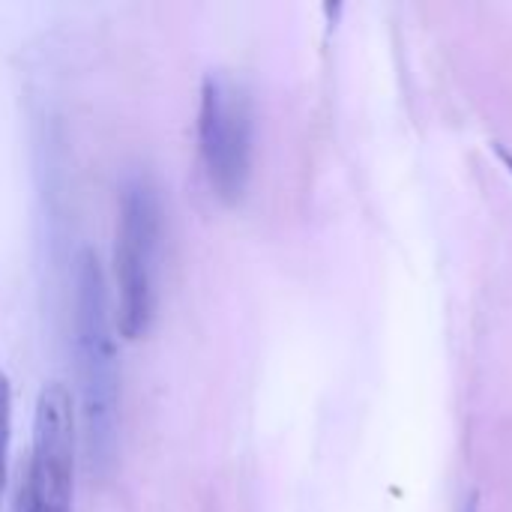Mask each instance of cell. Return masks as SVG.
<instances>
[{
  "mask_svg": "<svg viewBox=\"0 0 512 512\" xmlns=\"http://www.w3.org/2000/svg\"><path fill=\"white\" fill-rule=\"evenodd\" d=\"M15 512H36V501H33V492H30L27 480L21 483V492H18V504H15Z\"/></svg>",
  "mask_w": 512,
  "mask_h": 512,
  "instance_id": "obj_6",
  "label": "cell"
},
{
  "mask_svg": "<svg viewBox=\"0 0 512 512\" xmlns=\"http://www.w3.org/2000/svg\"><path fill=\"white\" fill-rule=\"evenodd\" d=\"M75 474V411L66 384L51 381L42 387L33 414V462L27 486L36 512H72Z\"/></svg>",
  "mask_w": 512,
  "mask_h": 512,
  "instance_id": "obj_4",
  "label": "cell"
},
{
  "mask_svg": "<svg viewBox=\"0 0 512 512\" xmlns=\"http://www.w3.org/2000/svg\"><path fill=\"white\" fill-rule=\"evenodd\" d=\"M9 441H12V387H9L6 372L0 369V504H3V492H6Z\"/></svg>",
  "mask_w": 512,
  "mask_h": 512,
  "instance_id": "obj_5",
  "label": "cell"
},
{
  "mask_svg": "<svg viewBox=\"0 0 512 512\" xmlns=\"http://www.w3.org/2000/svg\"><path fill=\"white\" fill-rule=\"evenodd\" d=\"M72 327H75V366L81 390L84 444L90 468L108 477L117 459L120 432V360L108 312V288L93 249H81L72 270Z\"/></svg>",
  "mask_w": 512,
  "mask_h": 512,
  "instance_id": "obj_1",
  "label": "cell"
},
{
  "mask_svg": "<svg viewBox=\"0 0 512 512\" xmlns=\"http://www.w3.org/2000/svg\"><path fill=\"white\" fill-rule=\"evenodd\" d=\"M117 288L120 312L117 327L126 339L150 333L159 309V270H162V231L165 210L156 180L147 171H129L120 183L117 210Z\"/></svg>",
  "mask_w": 512,
  "mask_h": 512,
  "instance_id": "obj_2",
  "label": "cell"
},
{
  "mask_svg": "<svg viewBox=\"0 0 512 512\" xmlns=\"http://www.w3.org/2000/svg\"><path fill=\"white\" fill-rule=\"evenodd\" d=\"M255 147V111L246 87L225 72H210L201 84L198 150L210 189L225 204H237L249 186Z\"/></svg>",
  "mask_w": 512,
  "mask_h": 512,
  "instance_id": "obj_3",
  "label": "cell"
},
{
  "mask_svg": "<svg viewBox=\"0 0 512 512\" xmlns=\"http://www.w3.org/2000/svg\"><path fill=\"white\" fill-rule=\"evenodd\" d=\"M501 156L507 159V165H510V168H512V156H507V153H501Z\"/></svg>",
  "mask_w": 512,
  "mask_h": 512,
  "instance_id": "obj_7",
  "label": "cell"
}]
</instances>
